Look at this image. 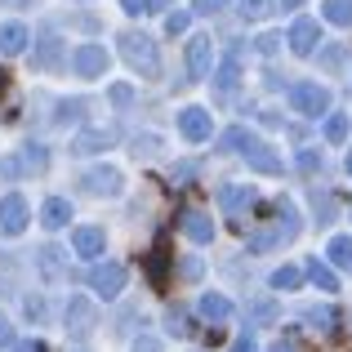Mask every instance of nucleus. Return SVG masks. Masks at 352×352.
I'll return each mask as SVG.
<instances>
[{"mask_svg":"<svg viewBox=\"0 0 352 352\" xmlns=\"http://www.w3.org/2000/svg\"><path fill=\"white\" fill-rule=\"evenodd\" d=\"M120 54L138 76H161V54H156V41L147 32H125L120 36Z\"/></svg>","mask_w":352,"mask_h":352,"instance_id":"obj_1","label":"nucleus"},{"mask_svg":"<svg viewBox=\"0 0 352 352\" xmlns=\"http://www.w3.org/2000/svg\"><path fill=\"white\" fill-rule=\"evenodd\" d=\"M290 103H294V112L299 116H326L330 112V89L326 85H317V80H299V85L290 89Z\"/></svg>","mask_w":352,"mask_h":352,"instance_id":"obj_2","label":"nucleus"},{"mask_svg":"<svg viewBox=\"0 0 352 352\" xmlns=\"http://www.w3.org/2000/svg\"><path fill=\"white\" fill-rule=\"evenodd\" d=\"M63 321H67V335H72V339H85L89 330L98 326L94 299H85V294H72V299H67V312H63Z\"/></svg>","mask_w":352,"mask_h":352,"instance_id":"obj_3","label":"nucleus"},{"mask_svg":"<svg viewBox=\"0 0 352 352\" xmlns=\"http://www.w3.org/2000/svg\"><path fill=\"white\" fill-rule=\"evenodd\" d=\"M125 267L120 263H98L94 258V267H89V290L94 294H103V299H116L120 290H125Z\"/></svg>","mask_w":352,"mask_h":352,"instance_id":"obj_4","label":"nucleus"},{"mask_svg":"<svg viewBox=\"0 0 352 352\" xmlns=\"http://www.w3.org/2000/svg\"><path fill=\"white\" fill-rule=\"evenodd\" d=\"M107 63H112V54H107L103 45H80V50L72 54V72H76V76H85V80L107 76Z\"/></svg>","mask_w":352,"mask_h":352,"instance_id":"obj_5","label":"nucleus"},{"mask_svg":"<svg viewBox=\"0 0 352 352\" xmlns=\"http://www.w3.org/2000/svg\"><path fill=\"white\" fill-rule=\"evenodd\" d=\"M179 134L188 138V143H206V138L214 134V116H210L206 107H183L179 112Z\"/></svg>","mask_w":352,"mask_h":352,"instance_id":"obj_6","label":"nucleus"},{"mask_svg":"<svg viewBox=\"0 0 352 352\" xmlns=\"http://www.w3.org/2000/svg\"><path fill=\"white\" fill-rule=\"evenodd\" d=\"M317 45H321L317 18H294V23H290V50L299 54V58H312V54H317Z\"/></svg>","mask_w":352,"mask_h":352,"instance_id":"obj_7","label":"nucleus"},{"mask_svg":"<svg viewBox=\"0 0 352 352\" xmlns=\"http://www.w3.org/2000/svg\"><path fill=\"white\" fill-rule=\"evenodd\" d=\"M210 67H214V41L210 36H192L188 41V80L210 76Z\"/></svg>","mask_w":352,"mask_h":352,"instance_id":"obj_8","label":"nucleus"},{"mask_svg":"<svg viewBox=\"0 0 352 352\" xmlns=\"http://www.w3.org/2000/svg\"><path fill=\"white\" fill-rule=\"evenodd\" d=\"M236 156H245V165H250V170H258V174H281V156H276L267 143H258L254 134L245 138V147H241Z\"/></svg>","mask_w":352,"mask_h":352,"instance_id":"obj_9","label":"nucleus"},{"mask_svg":"<svg viewBox=\"0 0 352 352\" xmlns=\"http://www.w3.org/2000/svg\"><path fill=\"white\" fill-rule=\"evenodd\" d=\"M80 188H85L89 197H120V170H112V165L85 170L80 174Z\"/></svg>","mask_w":352,"mask_h":352,"instance_id":"obj_10","label":"nucleus"},{"mask_svg":"<svg viewBox=\"0 0 352 352\" xmlns=\"http://www.w3.org/2000/svg\"><path fill=\"white\" fill-rule=\"evenodd\" d=\"M27 214H32V210H27V201L18 197V192H9V197H0V232L5 236H18L27 228Z\"/></svg>","mask_w":352,"mask_h":352,"instance_id":"obj_11","label":"nucleus"},{"mask_svg":"<svg viewBox=\"0 0 352 352\" xmlns=\"http://www.w3.org/2000/svg\"><path fill=\"white\" fill-rule=\"evenodd\" d=\"M36 267H41V276L50 285L67 281V263H63V250L58 245H41V250H36Z\"/></svg>","mask_w":352,"mask_h":352,"instance_id":"obj_12","label":"nucleus"},{"mask_svg":"<svg viewBox=\"0 0 352 352\" xmlns=\"http://www.w3.org/2000/svg\"><path fill=\"white\" fill-rule=\"evenodd\" d=\"M103 228H76V232H72V250H76L80 258H98L103 254Z\"/></svg>","mask_w":352,"mask_h":352,"instance_id":"obj_13","label":"nucleus"},{"mask_svg":"<svg viewBox=\"0 0 352 352\" xmlns=\"http://www.w3.org/2000/svg\"><path fill=\"white\" fill-rule=\"evenodd\" d=\"M67 219H72V201H67V197H50V201L41 206V223L50 228V232L67 228Z\"/></svg>","mask_w":352,"mask_h":352,"instance_id":"obj_14","label":"nucleus"},{"mask_svg":"<svg viewBox=\"0 0 352 352\" xmlns=\"http://www.w3.org/2000/svg\"><path fill=\"white\" fill-rule=\"evenodd\" d=\"M183 236H192L197 245H210V241H214V223H210V214L188 210V214H183Z\"/></svg>","mask_w":352,"mask_h":352,"instance_id":"obj_15","label":"nucleus"},{"mask_svg":"<svg viewBox=\"0 0 352 352\" xmlns=\"http://www.w3.org/2000/svg\"><path fill=\"white\" fill-rule=\"evenodd\" d=\"M197 312H201V317H206V321H214V326H223V321L232 317L236 308H232V299H223V294H201Z\"/></svg>","mask_w":352,"mask_h":352,"instance_id":"obj_16","label":"nucleus"},{"mask_svg":"<svg viewBox=\"0 0 352 352\" xmlns=\"http://www.w3.org/2000/svg\"><path fill=\"white\" fill-rule=\"evenodd\" d=\"M116 143V134L112 129H85V134L72 143V152H80V156H89V152H107V147Z\"/></svg>","mask_w":352,"mask_h":352,"instance_id":"obj_17","label":"nucleus"},{"mask_svg":"<svg viewBox=\"0 0 352 352\" xmlns=\"http://www.w3.org/2000/svg\"><path fill=\"white\" fill-rule=\"evenodd\" d=\"M27 41H32V32L23 23H0V54H23Z\"/></svg>","mask_w":352,"mask_h":352,"instance_id":"obj_18","label":"nucleus"},{"mask_svg":"<svg viewBox=\"0 0 352 352\" xmlns=\"http://www.w3.org/2000/svg\"><path fill=\"white\" fill-rule=\"evenodd\" d=\"M219 201H223V210H250L254 206V188H245V183H228L223 192H219Z\"/></svg>","mask_w":352,"mask_h":352,"instance_id":"obj_19","label":"nucleus"},{"mask_svg":"<svg viewBox=\"0 0 352 352\" xmlns=\"http://www.w3.org/2000/svg\"><path fill=\"white\" fill-rule=\"evenodd\" d=\"M326 263H335V267H352V236H330V245H326Z\"/></svg>","mask_w":352,"mask_h":352,"instance_id":"obj_20","label":"nucleus"},{"mask_svg":"<svg viewBox=\"0 0 352 352\" xmlns=\"http://www.w3.org/2000/svg\"><path fill=\"white\" fill-rule=\"evenodd\" d=\"M236 63H241V50H232L223 58V67H219V76H214V89H219V94H232V85H236Z\"/></svg>","mask_w":352,"mask_h":352,"instance_id":"obj_21","label":"nucleus"},{"mask_svg":"<svg viewBox=\"0 0 352 352\" xmlns=\"http://www.w3.org/2000/svg\"><path fill=\"white\" fill-rule=\"evenodd\" d=\"M63 58V41L58 36H41V50H36V67H58Z\"/></svg>","mask_w":352,"mask_h":352,"instance_id":"obj_22","label":"nucleus"},{"mask_svg":"<svg viewBox=\"0 0 352 352\" xmlns=\"http://www.w3.org/2000/svg\"><path fill=\"white\" fill-rule=\"evenodd\" d=\"M308 281L317 285V290H339V276L330 272V263H321V258H312V263H308Z\"/></svg>","mask_w":352,"mask_h":352,"instance_id":"obj_23","label":"nucleus"},{"mask_svg":"<svg viewBox=\"0 0 352 352\" xmlns=\"http://www.w3.org/2000/svg\"><path fill=\"white\" fill-rule=\"evenodd\" d=\"M326 23H335V27H348L352 23V0H326Z\"/></svg>","mask_w":352,"mask_h":352,"instance_id":"obj_24","label":"nucleus"},{"mask_svg":"<svg viewBox=\"0 0 352 352\" xmlns=\"http://www.w3.org/2000/svg\"><path fill=\"white\" fill-rule=\"evenodd\" d=\"M348 138V116L344 112H330L326 116V143H344Z\"/></svg>","mask_w":352,"mask_h":352,"instance_id":"obj_25","label":"nucleus"},{"mask_svg":"<svg viewBox=\"0 0 352 352\" xmlns=\"http://www.w3.org/2000/svg\"><path fill=\"white\" fill-rule=\"evenodd\" d=\"M299 281H303V272H299V267H290V263L272 272V285H276V290H299Z\"/></svg>","mask_w":352,"mask_h":352,"instance_id":"obj_26","label":"nucleus"},{"mask_svg":"<svg viewBox=\"0 0 352 352\" xmlns=\"http://www.w3.org/2000/svg\"><path fill=\"white\" fill-rule=\"evenodd\" d=\"M276 9V0H241V14H245V23H258V18H267Z\"/></svg>","mask_w":352,"mask_h":352,"instance_id":"obj_27","label":"nucleus"},{"mask_svg":"<svg viewBox=\"0 0 352 352\" xmlns=\"http://www.w3.org/2000/svg\"><path fill=\"white\" fill-rule=\"evenodd\" d=\"M165 326H170V335H179V339H192V321L183 317L179 308H170V312H165Z\"/></svg>","mask_w":352,"mask_h":352,"instance_id":"obj_28","label":"nucleus"},{"mask_svg":"<svg viewBox=\"0 0 352 352\" xmlns=\"http://www.w3.org/2000/svg\"><path fill=\"white\" fill-rule=\"evenodd\" d=\"M308 321H312V326H317V330H335L339 312H335V308H312V312H308Z\"/></svg>","mask_w":352,"mask_h":352,"instance_id":"obj_29","label":"nucleus"},{"mask_svg":"<svg viewBox=\"0 0 352 352\" xmlns=\"http://www.w3.org/2000/svg\"><path fill=\"white\" fill-rule=\"evenodd\" d=\"M147 272H152V281H156V285L165 281V245H156V250H152V258H147Z\"/></svg>","mask_w":352,"mask_h":352,"instance_id":"obj_30","label":"nucleus"},{"mask_svg":"<svg viewBox=\"0 0 352 352\" xmlns=\"http://www.w3.org/2000/svg\"><path fill=\"white\" fill-rule=\"evenodd\" d=\"M312 210H317V223H330V214H335V201H330L326 192H321V197L312 192Z\"/></svg>","mask_w":352,"mask_h":352,"instance_id":"obj_31","label":"nucleus"},{"mask_svg":"<svg viewBox=\"0 0 352 352\" xmlns=\"http://www.w3.org/2000/svg\"><path fill=\"white\" fill-rule=\"evenodd\" d=\"M23 165H27V170H45V165H50L45 147H27V152H23Z\"/></svg>","mask_w":352,"mask_h":352,"instance_id":"obj_32","label":"nucleus"},{"mask_svg":"<svg viewBox=\"0 0 352 352\" xmlns=\"http://www.w3.org/2000/svg\"><path fill=\"white\" fill-rule=\"evenodd\" d=\"M299 170H303V174L321 170V152H312V147H303V152H299Z\"/></svg>","mask_w":352,"mask_h":352,"instance_id":"obj_33","label":"nucleus"},{"mask_svg":"<svg viewBox=\"0 0 352 352\" xmlns=\"http://www.w3.org/2000/svg\"><path fill=\"white\" fill-rule=\"evenodd\" d=\"M80 112H85V103H80V98L63 103V112H58V125H67V120H80Z\"/></svg>","mask_w":352,"mask_h":352,"instance_id":"obj_34","label":"nucleus"},{"mask_svg":"<svg viewBox=\"0 0 352 352\" xmlns=\"http://www.w3.org/2000/svg\"><path fill=\"white\" fill-rule=\"evenodd\" d=\"M165 32L183 36V32H188V14H165Z\"/></svg>","mask_w":352,"mask_h":352,"instance_id":"obj_35","label":"nucleus"},{"mask_svg":"<svg viewBox=\"0 0 352 352\" xmlns=\"http://www.w3.org/2000/svg\"><path fill=\"white\" fill-rule=\"evenodd\" d=\"M339 63H344V50L339 45H330L326 54H321V67H330V72H339Z\"/></svg>","mask_w":352,"mask_h":352,"instance_id":"obj_36","label":"nucleus"},{"mask_svg":"<svg viewBox=\"0 0 352 352\" xmlns=\"http://www.w3.org/2000/svg\"><path fill=\"white\" fill-rule=\"evenodd\" d=\"M112 103L116 107H129V103H134V89H129V85H112Z\"/></svg>","mask_w":352,"mask_h":352,"instance_id":"obj_37","label":"nucleus"},{"mask_svg":"<svg viewBox=\"0 0 352 352\" xmlns=\"http://www.w3.org/2000/svg\"><path fill=\"white\" fill-rule=\"evenodd\" d=\"M250 317H254V321H272L276 317V303H254V308H250Z\"/></svg>","mask_w":352,"mask_h":352,"instance_id":"obj_38","label":"nucleus"},{"mask_svg":"<svg viewBox=\"0 0 352 352\" xmlns=\"http://www.w3.org/2000/svg\"><path fill=\"white\" fill-rule=\"evenodd\" d=\"M276 50H281V36H272V32L258 36V54H276Z\"/></svg>","mask_w":352,"mask_h":352,"instance_id":"obj_39","label":"nucleus"},{"mask_svg":"<svg viewBox=\"0 0 352 352\" xmlns=\"http://www.w3.org/2000/svg\"><path fill=\"white\" fill-rule=\"evenodd\" d=\"M223 5H232V0H197V14H219Z\"/></svg>","mask_w":352,"mask_h":352,"instance_id":"obj_40","label":"nucleus"},{"mask_svg":"<svg viewBox=\"0 0 352 352\" xmlns=\"http://www.w3.org/2000/svg\"><path fill=\"white\" fill-rule=\"evenodd\" d=\"M120 5H125V14H147L152 0H120Z\"/></svg>","mask_w":352,"mask_h":352,"instance_id":"obj_41","label":"nucleus"},{"mask_svg":"<svg viewBox=\"0 0 352 352\" xmlns=\"http://www.w3.org/2000/svg\"><path fill=\"white\" fill-rule=\"evenodd\" d=\"M183 276H188V281H197V276H201V258H183Z\"/></svg>","mask_w":352,"mask_h":352,"instance_id":"obj_42","label":"nucleus"},{"mask_svg":"<svg viewBox=\"0 0 352 352\" xmlns=\"http://www.w3.org/2000/svg\"><path fill=\"white\" fill-rule=\"evenodd\" d=\"M14 344V330H9V321H5V312H0V348H9Z\"/></svg>","mask_w":352,"mask_h":352,"instance_id":"obj_43","label":"nucleus"},{"mask_svg":"<svg viewBox=\"0 0 352 352\" xmlns=\"http://www.w3.org/2000/svg\"><path fill=\"white\" fill-rule=\"evenodd\" d=\"M232 352H258V344H254V339H250V335H241L236 344H232Z\"/></svg>","mask_w":352,"mask_h":352,"instance_id":"obj_44","label":"nucleus"},{"mask_svg":"<svg viewBox=\"0 0 352 352\" xmlns=\"http://www.w3.org/2000/svg\"><path fill=\"white\" fill-rule=\"evenodd\" d=\"M134 352H165V348L156 344V339H138V344H134Z\"/></svg>","mask_w":352,"mask_h":352,"instance_id":"obj_45","label":"nucleus"},{"mask_svg":"<svg viewBox=\"0 0 352 352\" xmlns=\"http://www.w3.org/2000/svg\"><path fill=\"white\" fill-rule=\"evenodd\" d=\"M14 352H45V344H36V339H23V344H14Z\"/></svg>","mask_w":352,"mask_h":352,"instance_id":"obj_46","label":"nucleus"},{"mask_svg":"<svg viewBox=\"0 0 352 352\" xmlns=\"http://www.w3.org/2000/svg\"><path fill=\"white\" fill-rule=\"evenodd\" d=\"M276 5H281V9H299L303 0H276Z\"/></svg>","mask_w":352,"mask_h":352,"instance_id":"obj_47","label":"nucleus"},{"mask_svg":"<svg viewBox=\"0 0 352 352\" xmlns=\"http://www.w3.org/2000/svg\"><path fill=\"white\" fill-rule=\"evenodd\" d=\"M165 5H174V0H152V9H165Z\"/></svg>","mask_w":352,"mask_h":352,"instance_id":"obj_48","label":"nucleus"},{"mask_svg":"<svg viewBox=\"0 0 352 352\" xmlns=\"http://www.w3.org/2000/svg\"><path fill=\"white\" fill-rule=\"evenodd\" d=\"M348 174H352V152H348Z\"/></svg>","mask_w":352,"mask_h":352,"instance_id":"obj_49","label":"nucleus"},{"mask_svg":"<svg viewBox=\"0 0 352 352\" xmlns=\"http://www.w3.org/2000/svg\"><path fill=\"white\" fill-rule=\"evenodd\" d=\"M0 89H5V72H0Z\"/></svg>","mask_w":352,"mask_h":352,"instance_id":"obj_50","label":"nucleus"}]
</instances>
